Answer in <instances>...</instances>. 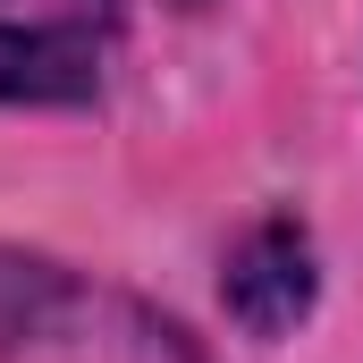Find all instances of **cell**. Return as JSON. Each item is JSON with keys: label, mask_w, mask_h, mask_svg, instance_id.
Segmentation results:
<instances>
[{"label": "cell", "mask_w": 363, "mask_h": 363, "mask_svg": "<svg viewBox=\"0 0 363 363\" xmlns=\"http://www.w3.org/2000/svg\"><path fill=\"white\" fill-rule=\"evenodd\" d=\"M313 304V254H304V237L296 228H254L237 254H228V313L245 321V330H287L296 313Z\"/></svg>", "instance_id": "cell-1"}, {"label": "cell", "mask_w": 363, "mask_h": 363, "mask_svg": "<svg viewBox=\"0 0 363 363\" xmlns=\"http://www.w3.org/2000/svg\"><path fill=\"white\" fill-rule=\"evenodd\" d=\"M93 93V43L60 26H0V101H85Z\"/></svg>", "instance_id": "cell-2"}]
</instances>
